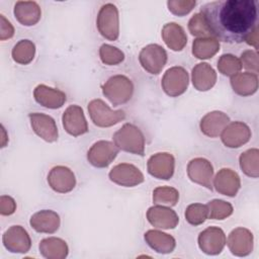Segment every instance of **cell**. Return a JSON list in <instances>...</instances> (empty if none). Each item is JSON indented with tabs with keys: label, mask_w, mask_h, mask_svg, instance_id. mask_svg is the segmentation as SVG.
Segmentation results:
<instances>
[{
	"label": "cell",
	"mask_w": 259,
	"mask_h": 259,
	"mask_svg": "<svg viewBox=\"0 0 259 259\" xmlns=\"http://www.w3.org/2000/svg\"><path fill=\"white\" fill-rule=\"evenodd\" d=\"M96 25L105 38L115 40L118 37V11L114 4L106 3L101 6L97 15Z\"/></svg>",
	"instance_id": "cell-4"
},
{
	"label": "cell",
	"mask_w": 259,
	"mask_h": 259,
	"mask_svg": "<svg viewBox=\"0 0 259 259\" xmlns=\"http://www.w3.org/2000/svg\"><path fill=\"white\" fill-rule=\"evenodd\" d=\"M14 34V27L11 22L5 18L3 14H0V39L5 40L12 37Z\"/></svg>",
	"instance_id": "cell-38"
},
{
	"label": "cell",
	"mask_w": 259,
	"mask_h": 259,
	"mask_svg": "<svg viewBox=\"0 0 259 259\" xmlns=\"http://www.w3.org/2000/svg\"><path fill=\"white\" fill-rule=\"evenodd\" d=\"M226 243L224 232L217 227H209L199 234L198 244L206 254L221 253Z\"/></svg>",
	"instance_id": "cell-16"
},
{
	"label": "cell",
	"mask_w": 259,
	"mask_h": 259,
	"mask_svg": "<svg viewBox=\"0 0 259 259\" xmlns=\"http://www.w3.org/2000/svg\"><path fill=\"white\" fill-rule=\"evenodd\" d=\"M147 218L151 225L160 229H174L179 222V218L173 209L159 205L150 207Z\"/></svg>",
	"instance_id": "cell-17"
},
{
	"label": "cell",
	"mask_w": 259,
	"mask_h": 259,
	"mask_svg": "<svg viewBox=\"0 0 259 259\" xmlns=\"http://www.w3.org/2000/svg\"><path fill=\"white\" fill-rule=\"evenodd\" d=\"M163 90L169 96H179L185 92L188 85V75L182 67H172L163 76L161 83Z\"/></svg>",
	"instance_id": "cell-7"
},
{
	"label": "cell",
	"mask_w": 259,
	"mask_h": 259,
	"mask_svg": "<svg viewBox=\"0 0 259 259\" xmlns=\"http://www.w3.org/2000/svg\"><path fill=\"white\" fill-rule=\"evenodd\" d=\"M142 67L151 74H159L167 61V54L163 47L152 44L145 48L139 56Z\"/></svg>",
	"instance_id": "cell-6"
},
{
	"label": "cell",
	"mask_w": 259,
	"mask_h": 259,
	"mask_svg": "<svg viewBox=\"0 0 259 259\" xmlns=\"http://www.w3.org/2000/svg\"><path fill=\"white\" fill-rule=\"evenodd\" d=\"M145 240L149 246L159 253H169L175 247V240L168 234L159 231H148L145 234Z\"/></svg>",
	"instance_id": "cell-26"
},
{
	"label": "cell",
	"mask_w": 259,
	"mask_h": 259,
	"mask_svg": "<svg viewBox=\"0 0 259 259\" xmlns=\"http://www.w3.org/2000/svg\"><path fill=\"white\" fill-rule=\"evenodd\" d=\"M34 99L40 105L47 108H59L66 101V94L61 90L39 84L33 91Z\"/></svg>",
	"instance_id": "cell-18"
},
{
	"label": "cell",
	"mask_w": 259,
	"mask_h": 259,
	"mask_svg": "<svg viewBox=\"0 0 259 259\" xmlns=\"http://www.w3.org/2000/svg\"><path fill=\"white\" fill-rule=\"evenodd\" d=\"M249 127L242 122L236 121L231 123L228 127L224 128L222 135L223 143L230 148H238L247 143L250 139Z\"/></svg>",
	"instance_id": "cell-19"
},
{
	"label": "cell",
	"mask_w": 259,
	"mask_h": 259,
	"mask_svg": "<svg viewBox=\"0 0 259 259\" xmlns=\"http://www.w3.org/2000/svg\"><path fill=\"white\" fill-rule=\"evenodd\" d=\"M229 117L222 111H212L207 113L200 121L201 132L211 138L218 137L225 126L229 123Z\"/></svg>",
	"instance_id": "cell-24"
},
{
	"label": "cell",
	"mask_w": 259,
	"mask_h": 259,
	"mask_svg": "<svg viewBox=\"0 0 259 259\" xmlns=\"http://www.w3.org/2000/svg\"><path fill=\"white\" fill-rule=\"evenodd\" d=\"M62 120L66 132L71 136L78 137L88 132L83 109L78 105H70L65 110Z\"/></svg>",
	"instance_id": "cell-11"
},
{
	"label": "cell",
	"mask_w": 259,
	"mask_h": 259,
	"mask_svg": "<svg viewBox=\"0 0 259 259\" xmlns=\"http://www.w3.org/2000/svg\"><path fill=\"white\" fill-rule=\"evenodd\" d=\"M114 145L123 151L144 156L145 139L139 127L132 123H125L113 135Z\"/></svg>",
	"instance_id": "cell-2"
},
{
	"label": "cell",
	"mask_w": 259,
	"mask_h": 259,
	"mask_svg": "<svg viewBox=\"0 0 259 259\" xmlns=\"http://www.w3.org/2000/svg\"><path fill=\"white\" fill-rule=\"evenodd\" d=\"M214 187L218 192L234 196L240 188V179L236 172L231 169H222L214 178Z\"/></svg>",
	"instance_id": "cell-22"
},
{
	"label": "cell",
	"mask_w": 259,
	"mask_h": 259,
	"mask_svg": "<svg viewBox=\"0 0 259 259\" xmlns=\"http://www.w3.org/2000/svg\"><path fill=\"white\" fill-rule=\"evenodd\" d=\"M102 91L113 106H117L127 102L132 98L134 86L127 77L115 75L106 81L102 87Z\"/></svg>",
	"instance_id": "cell-3"
},
{
	"label": "cell",
	"mask_w": 259,
	"mask_h": 259,
	"mask_svg": "<svg viewBox=\"0 0 259 259\" xmlns=\"http://www.w3.org/2000/svg\"><path fill=\"white\" fill-rule=\"evenodd\" d=\"M108 176L112 182L124 187H133L145 180L144 175L139 168L126 163L114 166L110 170Z\"/></svg>",
	"instance_id": "cell-8"
},
{
	"label": "cell",
	"mask_w": 259,
	"mask_h": 259,
	"mask_svg": "<svg viewBox=\"0 0 259 259\" xmlns=\"http://www.w3.org/2000/svg\"><path fill=\"white\" fill-rule=\"evenodd\" d=\"M188 29L192 35L205 36V37H208L209 35H211V33L205 23V20L200 13H195L190 18V20L188 22Z\"/></svg>",
	"instance_id": "cell-35"
},
{
	"label": "cell",
	"mask_w": 259,
	"mask_h": 259,
	"mask_svg": "<svg viewBox=\"0 0 259 259\" xmlns=\"http://www.w3.org/2000/svg\"><path fill=\"white\" fill-rule=\"evenodd\" d=\"M48 182L53 190L60 193H67L75 187L76 179L74 173L69 168L56 166L50 171Z\"/></svg>",
	"instance_id": "cell-13"
},
{
	"label": "cell",
	"mask_w": 259,
	"mask_h": 259,
	"mask_svg": "<svg viewBox=\"0 0 259 259\" xmlns=\"http://www.w3.org/2000/svg\"><path fill=\"white\" fill-rule=\"evenodd\" d=\"M218 68L223 75L234 76L242 68L241 62L235 56L227 54L223 55L218 61Z\"/></svg>",
	"instance_id": "cell-33"
},
{
	"label": "cell",
	"mask_w": 259,
	"mask_h": 259,
	"mask_svg": "<svg viewBox=\"0 0 259 259\" xmlns=\"http://www.w3.org/2000/svg\"><path fill=\"white\" fill-rule=\"evenodd\" d=\"M118 148L110 142L99 141L96 142L88 151L87 159L91 165L98 168L108 166L116 157Z\"/></svg>",
	"instance_id": "cell-9"
},
{
	"label": "cell",
	"mask_w": 259,
	"mask_h": 259,
	"mask_svg": "<svg viewBox=\"0 0 259 259\" xmlns=\"http://www.w3.org/2000/svg\"><path fill=\"white\" fill-rule=\"evenodd\" d=\"M88 111L93 123L101 127L116 124L125 117L123 110L113 111L101 99L92 100L88 104Z\"/></svg>",
	"instance_id": "cell-5"
},
{
	"label": "cell",
	"mask_w": 259,
	"mask_h": 259,
	"mask_svg": "<svg viewBox=\"0 0 259 259\" xmlns=\"http://www.w3.org/2000/svg\"><path fill=\"white\" fill-rule=\"evenodd\" d=\"M30 226L39 233H54L60 227V217L53 210H40L30 219Z\"/></svg>",
	"instance_id": "cell-21"
},
{
	"label": "cell",
	"mask_w": 259,
	"mask_h": 259,
	"mask_svg": "<svg viewBox=\"0 0 259 259\" xmlns=\"http://www.w3.org/2000/svg\"><path fill=\"white\" fill-rule=\"evenodd\" d=\"M179 198V192L172 187L162 186L157 187L153 191V201L156 204L175 205Z\"/></svg>",
	"instance_id": "cell-30"
},
{
	"label": "cell",
	"mask_w": 259,
	"mask_h": 259,
	"mask_svg": "<svg viewBox=\"0 0 259 259\" xmlns=\"http://www.w3.org/2000/svg\"><path fill=\"white\" fill-rule=\"evenodd\" d=\"M187 173L189 178L207 189H212L211 177L213 169L209 161L203 158H196L189 162L187 167Z\"/></svg>",
	"instance_id": "cell-15"
},
{
	"label": "cell",
	"mask_w": 259,
	"mask_h": 259,
	"mask_svg": "<svg viewBox=\"0 0 259 259\" xmlns=\"http://www.w3.org/2000/svg\"><path fill=\"white\" fill-rule=\"evenodd\" d=\"M3 244L7 250L25 253L30 248V238L21 226H12L3 234Z\"/></svg>",
	"instance_id": "cell-12"
},
{
	"label": "cell",
	"mask_w": 259,
	"mask_h": 259,
	"mask_svg": "<svg viewBox=\"0 0 259 259\" xmlns=\"http://www.w3.org/2000/svg\"><path fill=\"white\" fill-rule=\"evenodd\" d=\"M33 132L47 142H55L58 140V128L55 119L47 114L33 112L28 115Z\"/></svg>",
	"instance_id": "cell-10"
},
{
	"label": "cell",
	"mask_w": 259,
	"mask_h": 259,
	"mask_svg": "<svg viewBox=\"0 0 259 259\" xmlns=\"http://www.w3.org/2000/svg\"><path fill=\"white\" fill-rule=\"evenodd\" d=\"M217 75L214 70L206 63L197 64L192 69V83L199 91L209 90L215 83Z\"/></svg>",
	"instance_id": "cell-23"
},
{
	"label": "cell",
	"mask_w": 259,
	"mask_h": 259,
	"mask_svg": "<svg viewBox=\"0 0 259 259\" xmlns=\"http://www.w3.org/2000/svg\"><path fill=\"white\" fill-rule=\"evenodd\" d=\"M233 90L240 95H250L257 90V74L240 73L231 79Z\"/></svg>",
	"instance_id": "cell-27"
},
{
	"label": "cell",
	"mask_w": 259,
	"mask_h": 259,
	"mask_svg": "<svg viewBox=\"0 0 259 259\" xmlns=\"http://www.w3.org/2000/svg\"><path fill=\"white\" fill-rule=\"evenodd\" d=\"M185 218L189 224L198 226L208 218V207L201 203L190 204L186 208Z\"/></svg>",
	"instance_id": "cell-31"
},
{
	"label": "cell",
	"mask_w": 259,
	"mask_h": 259,
	"mask_svg": "<svg viewBox=\"0 0 259 259\" xmlns=\"http://www.w3.org/2000/svg\"><path fill=\"white\" fill-rule=\"evenodd\" d=\"M162 37L166 45L173 51H181L187 42V36L184 29L175 22H170L164 25L162 29Z\"/></svg>",
	"instance_id": "cell-25"
},
{
	"label": "cell",
	"mask_w": 259,
	"mask_h": 259,
	"mask_svg": "<svg viewBox=\"0 0 259 259\" xmlns=\"http://www.w3.org/2000/svg\"><path fill=\"white\" fill-rule=\"evenodd\" d=\"M200 14L211 33L222 41L240 44L257 29V2L218 0L204 4Z\"/></svg>",
	"instance_id": "cell-1"
},
{
	"label": "cell",
	"mask_w": 259,
	"mask_h": 259,
	"mask_svg": "<svg viewBox=\"0 0 259 259\" xmlns=\"http://www.w3.org/2000/svg\"><path fill=\"white\" fill-rule=\"evenodd\" d=\"M16 209L15 200L8 196L2 195L0 198V212L2 215H9L12 214Z\"/></svg>",
	"instance_id": "cell-37"
},
{
	"label": "cell",
	"mask_w": 259,
	"mask_h": 259,
	"mask_svg": "<svg viewBox=\"0 0 259 259\" xmlns=\"http://www.w3.org/2000/svg\"><path fill=\"white\" fill-rule=\"evenodd\" d=\"M35 47L29 39L19 40L12 49V59L21 65H26L33 60Z\"/></svg>",
	"instance_id": "cell-29"
},
{
	"label": "cell",
	"mask_w": 259,
	"mask_h": 259,
	"mask_svg": "<svg viewBox=\"0 0 259 259\" xmlns=\"http://www.w3.org/2000/svg\"><path fill=\"white\" fill-rule=\"evenodd\" d=\"M99 55L101 61L106 65H116L123 61L124 55L121 51L117 48L109 46V45H102L99 49Z\"/></svg>",
	"instance_id": "cell-34"
},
{
	"label": "cell",
	"mask_w": 259,
	"mask_h": 259,
	"mask_svg": "<svg viewBox=\"0 0 259 259\" xmlns=\"http://www.w3.org/2000/svg\"><path fill=\"white\" fill-rule=\"evenodd\" d=\"M174 157L169 153H157L148 161V172L158 179H170L174 173Z\"/></svg>",
	"instance_id": "cell-14"
},
{
	"label": "cell",
	"mask_w": 259,
	"mask_h": 259,
	"mask_svg": "<svg viewBox=\"0 0 259 259\" xmlns=\"http://www.w3.org/2000/svg\"><path fill=\"white\" fill-rule=\"evenodd\" d=\"M208 218L212 220H224L233 212V206L224 200L213 199L208 202Z\"/></svg>",
	"instance_id": "cell-32"
},
{
	"label": "cell",
	"mask_w": 259,
	"mask_h": 259,
	"mask_svg": "<svg viewBox=\"0 0 259 259\" xmlns=\"http://www.w3.org/2000/svg\"><path fill=\"white\" fill-rule=\"evenodd\" d=\"M195 1H186V0H176V1H168L167 6L169 11L178 16H183L190 12L192 8L195 6Z\"/></svg>",
	"instance_id": "cell-36"
},
{
	"label": "cell",
	"mask_w": 259,
	"mask_h": 259,
	"mask_svg": "<svg viewBox=\"0 0 259 259\" xmlns=\"http://www.w3.org/2000/svg\"><path fill=\"white\" fill-rule=\"evenodd\" d=\"M220 50V44L214 37L196 38L192 44V54L197 59H209Z\"/></svg>",
	"instance_id": "cell-28"
},
{
	"label": "cell",
	"mask_w": 259,
	"mask_h": 259,
	"mask_svg": "<svg viewBox=\"0 0 259 259\" xmlns=\"http://www.w3.org/2000/svg\"><path fill=\"white\" fill-rule=\"evenodd\" d=\"M14 15L22 25L30 26L39 20L41 11L34 1H17L14 5Z\"/></svg>",
	"instance_id": "cell-20"
}]
</instances>
